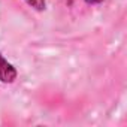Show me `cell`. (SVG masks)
<instances>
[{"label": "cell", "mask_w": 127, "mask_h": 127, "mask_svg": "<svg viewBox=\"0 0 127 127\" xmlns=\"http://www.w3.org/2000/svg\"><path fill=\"white\" fill-rule=\"evenodd\" d=\"M18 76V72L15 69V66L11 61H8V58L3 57V54L0 52V82L3 84H12Z\"/></svg>", "instance_id": "cell-1"}, {"label": "cell", "mask_w": 127, "mask_h": 127, "mask_svg": "<svg viewBox=\"0 0 127 127\" xmlns=\"http://www.w3.org/2000/svg\"><path fill=\"white\" fill-rule=\"evenodd\" d=\"M24 2H26L32 9H34V11H37V12H42V11H45V8H46V2H45V0H24Z\"/></svg>", "instance_id": "cell-2"}, {"label": "cell", "mask_w": 127, "mask_h": 127, "mask_svg": "<svg viewBox=\"0 0 127 127\" xmlns=\"http://www.w3.org/2000/svg\"><path fill=\"white\" fill-rule=\"evenodd\" d=\"M84 2H85L87 5H99V3L103 2V0H84Z\"/></svg>", "instance_id": "cell-3"}]
</instances>
